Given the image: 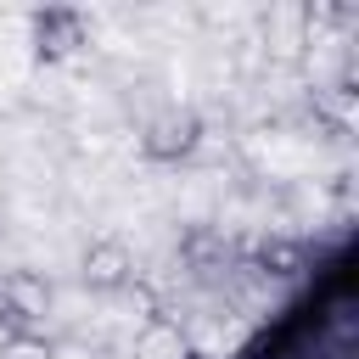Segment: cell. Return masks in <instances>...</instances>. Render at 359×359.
<instances>
[{
    "label": "cell",
    "instance_id": "obj_3",
    "mask_svg": "<svg viewBox=\"0 0 359 359\" xmlns=\"http://www.w3.org/2000/svg\"><path fill=\"white\" fill-rule=\"evenodd\" d=\"M84 39H90V17H84L79 6H45V11L28 17V45H34L39 62H62V56H73Z\"/></svg>",
    "mask_w": 359,
    "mask_h": 359
},
{
    "label": "cell",
    "instance_id": "obj_4",
    "mask_svg": "<svg viewBox=\"0 0 359 359\" xmlns=\"http://www.w3.org/2000/svg\"><path fill=\"white\" fill-rule=\"evenodd\" d=\"M79 280H84L90 292H123V286L135 280V252H129V241L95 236V241L84 247V258H79Z\"/></svg>",
    "mask_w": 359,
    "mask_h": 359
},
{
    "label": "cell",
    "instance_id": "obj_5",
    "mask_svg": "<svg viewBox=\"0 0 359 359\" xmlns=\"http://www.w3.org/2000/svg\"><path fill=\"white\" fill-rule=\"evenodd\" d=\"M135 353H140V359H185V337H180L174 325H163V320H157V325H146V331H140Z\"/></svg>",
    "mask_w": 359,
    "mask_h": 359
},
{
    "label": "cell",
    "instance_id": "obj_1",
    "mask_svg": "<svg viewBox=\"0 0 359 359\" xmlns=\"http://www.w3.org/2000/svg\"><path fill=\"white\" fill-rule=\"evenodd\" d=\"M50 280L39 269H0V331L6 337H28L45 325L50 314Z\"/></svg>",
    "mask_w": 359,
    "mask_h": 359
},
{
    "label": "cell",
    "instance_id": "obj_2",
    "mask_svg": "<svg viewBox=\"0 0 359 359\" xmlns=\"http://www.w3.org/2000/svg\"><path fill=\"white\" fill-rule=\"evenodd\" d=\"M202 129L208 123H202L196 107H168L140 129V157L146 163H180V157H191L202 146Z\"/></svg>",
    "mask_w": 359,
    "mask_h": 359
},
{
    "label": "cell",
    "instance_id": "obj_6",
    "mask_svg": "<svg viewBox=\"0 0 359 359\" xmlns=\"http://www.w3.org/2000/svg\"><path fill=\"white\" fill-rule=\"evenodd\" d=\"M258 264H264V269H275V275H292V269L303 264V247H297V241H286V236H275V241H264V247H258Z\"/></svg>",
    "mask_w": 359,
    "mask_h": 359
},
{
    "label": "cell",
    "instance_id": "obj_7",
    "mask_svg": "<svg viewBox=\"0 0 359 359\" xmlns=\"http://www.w3.org/2000/svg\"><path fill=\"white\" fill-rule=\"evenodd\" d=\"M6 359H50V342H45L39 331H28V337H6Z\"/></svg>",
    "mask_w": 359,
    "mask_h": 359
}]
</instances>
